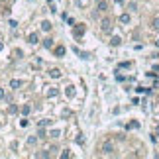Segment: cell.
<instances>
[{"label": "cell", "mask_w": 159, "mask_h": 159, "mask_svg": "<svg viewBox=\"0 0 159 159\" xmlns=\"http://www.w3.org/2000/svg\"><path fill=\"white\" fill-rule=\"evenodd\" d=\"M51 22H47V20H43L41 22V30H43V32H51Z\"/></svg>", "instance_id": "5b68a950"}, {"label": "cell", "mask_w": 159, "mask_h": 159, "mask_svg": "<svg viewBox=\"0 0 159 159\" xmlns=\"http://www.w3.org/2000/svg\"><path fill=\"white\" fill-rule=\"evenodd\" d=\"M35 141H37V138H35V136H32V138L28 139V143H30V146H33V143H35Z\"/></svg>", "instance_id": "ffe728a7"}, {"label": "cell", "mask_w": 159, "mask_h": 159, "mask_svg": "<svg viewBox=\"0 0 159 159\" xmlns=\"http://www.w3.org/2000/svg\"><path fill=\"white\" fill-rule=\"evenodd\" d=\"M49 77H51V79H59L61 71H59V69H51V71H49Z\"/></svg>", "instance_id": "52a82bcc"}, {"label": "cell", "mask_w": 159, "mask_h": 159, "mask_svg": "<svg viewBox=\"0 0 159 159\" xmlns=\"http://www.w3.org/2000/svg\"><path fill=\"white\" fill-rule=\"evenodd\" d=\"M10 86H12V88H20V86H22V81H18V79L10 81Z\"/></svg>", "instance_id": "4fadbf2b"}, {"label": "cell", "mask_w": 159, "mask_h": 159, "mask_svg": "<svg viewBox=\"0 0 159 159\" xmlns=\"http://www.w3.org/2000/svg\"><path fill=\"white\" fill-rule=\"evenodd\" d=\"M65 94H67V98H73V96H75V86L73 85L65 86Z\"/></svg>", "instance_id": "3957f363"}, {"label": "cell", "mask_w": 159, "mask_h": 159, "mask_svg": "<svg viewBox=\"0 0 159 159\" xmlns=\"http://www.w3.org/2000/svg\"><path fill=\"white\" fill-rule=\"evenodd\" d=\"M114 2H116V4H124V0H114Z\"/></svg>", "instance_id": "cb8c5ba5"}, {"label": "cell", "mask_w": 159, "mask_h": 159, "mask_svg": "<svg viewBox=\"0 0 159 159\" xmlns=\"http://www.w3.org/2000/svg\"><path fill=\"white\" fill-rule=\"evenodd\" d=\"M96 2H98V0H96Z\"/></svg>", "instance_id": "83f0119b"}, {"label": "cell", "mask_w": 159, "mask_h": 159, "mask_svg": "<svg viewBox=\"0 0 159 159\" xmlns=\"http://www.w3.org/2000/svg\"><path fill=\"white\" fill-rule=\"evenodd\" d=\"M120 43H122V40H120L118 35H114L112 40H110V45H120Z\"/></svg>", "instance_id": "9a60e30c"}, {"label": "cell", "mask_w": 159, "mask_h": 159, "mask_svg": "<svg viewBox=\"0 0 159 159\" xmlns=\"http://www.w3.org/2000/svg\"><path fill=\"white\" fill-rule=\"evenodd\" d=\"M75 37H81V35H83V33H85V26H83V24H79V26L75 28Z\"/></svg>", "instance_id": "277c9868"}, {"label": "cell", "mask_w": 159, "mask_h": 159, "mask_svg": "<svg viewBox=\"0 0 159 159\" xmlns=\"http://www.w3.org/2000/svg\"><path fill=\"white\" fill-rule=\"evenodd\" d=\"M43 47L51 49V47H53V40H45V41H43Z\"/></svg>", "instance_id": "e0dca14e"}, {"label": "cell", "mask_w": 159, "mask_h": 159, "mask_svg": "<svg viewBox=\"0 0 159 159\" xmlns=\"http://www.w3.org/2000/svg\"><path fill=\"white\" fill-rule=\"evenodd\" d=\"M102 153H106V155H112L114 153V146L110 143V141H106L104 146H102Z\"/></svg>", "instance_id": "7a4b0ae2"}, {"label": "cell", "mask_w": 159, "mask_h": 159, "mask_svg": "<svg viewBox=\"0 0 159 159\" xmlns=\"http://www.w3.org/2000/svg\"><path fill=\"white\" fill-rule=\"evenodd\" d=\"M126 128H128V130H136V128H139V124H138V122H130Z\"/></svg>", "instance_id": "2e32d148"}, {"label": "cell", "mask_w": 159, "mask_h": 159, "mask_svg": "<svg viewBox=\"0 0 159 159\" xmlns=\"http://www.w3.org/2000/svg\"><path fill=\"white\" fill-rule=\"evenodd\" d=\"M37 136H40V138H45V132H43V126H40V132H37Z\"/></svg>", "instance_id": "7402d4cb"}, {"label": "cell", "mask_w": 159, "mask_h": 159, "mask_svg": "<svg viewBox=\"0 0 159 159\" xmlns=\"http://www.w3.org/2000/svg\"><path fill=\"white\" fill-rule=\"evenodd\" d=\"M28 41H30V43H37V41H40V40H37V33H30V35H28Z\"/></svg>", "instance_id": "9c48e42d"}, {"label": "cell", "mask_w": 159, "mask_h": 159, "mask_svg": "<svg viewBox=\"0 0 159 159\" xmlns=\"http://www.w3.org/2000/svg\"><path fill=\"white\" fill-rule=\"evenodd\" d=\"M151 28L155 30V32H159V16H155V18L151 20Z\"/></svg>", "instance_id": "ba28073f"}, {"label": "cell", "mask_w": 159, "mask_h": 159, "mask_svg": "<svg viewBox=\"0 0 159 159\" xmlns=\"http://www.w3.org/2000/svg\"><path fill=\"white\" fill-rule=\"evenodd\" d=\"M98 10H100V12H104V10H108V4H106L104 0H98Z\"/></svg>", "instance_id": "7c38bea8"}, {"label": "cell", "mask_w": 159, "mask_h": 159, "mask_svg": "<svg viewBox=\"0 0 159 159\" xmlns=\"http://www.w3.org/2000/svg\"><path fill=\"white\" fill-rule=\"evenodd\" d=\"M57 94H59V90H57V88H49V90H47V96H49V98L57 96Z\"/></svg>", "instance_id": "5bb4252c"}, {"label": "cell", "mask_w": 159, "mask_h": 159, "mask_svg": "<svg viewBox=\"0 0 159 159\" xmlns=\"http://www.w3.org/2000/svg\"><path fill=\"white\" fill-rule=\"evenodd\" d=\"M61 157H63V159H67V157H71V153H69V149H65V151L61 153Z\"/></svg>", "instance_id": "44dd1931"}, {"label": "cell", "mask_w": 159, "mask_h": 159, "mask_svg": "<svg viewBox=\"0 0 159 159\" xmlns=\"http://www.w3.org/2000/svg\"><path fill=\"white\" fill-rule=\"evenodd\" d=\"M53 53H55V55H57V57H63V55H65V47H63V45L55 47V51H53Z\"/></svg>", "instance_id": "8992f818"}, {"label": "cell", "mask_w": 159, "mask_h": 159, "mask_svg": "<svg viewBox=\"0 0 159 159\" xmlns=\"http://www.w3.org/2000/svg\"><path fill=\"white\" fill-rule=\"evenodd\" d=\"M49 136H51V138H59L61 132H59V130H51V134H49Z\"/></svg>", "instance_id": "ac0fdd59"}, {"label": "cell", "mask_w": 159, "mask_h": 159, "mask_svg": "<svg viewBox=\"0 0 159 159\" xmlns=\"http://www.w3.org/2000/svg\"><path fill=\"white\" fill-rule=\"evenodd\" d=\"M157 136H159V126H157Z\"/></svg>", "instance_id": "4316f807"}, {"label": "cell", "mask_w": 159, "mask_h": 159, "mask_svg": "<svg viewBox=\"0 0 159 159\" xmlns=\"http://www.w3.org/2000/svg\"><path fill=\"white\" fill-rule=\"evenodd\" d=\"M100 26H102V32H106V33H110V32H112V22L108 20V18H104Z\"/></svg>", "instance_id": "6da1fadb"}, {"label": "cell", "mask_w": 159, "mask_h": 159, "mask_svg": "<svg viewBox=\"0 0 159 159\" xmlns=\"http://www.w3.org/2000/svg\"><path fill=\"white\" fill-rule=\"evenodd\" d=\"M49 124H51V120H41V122H40V126H43V128L49 126Z\"/></svg>", "instance_id": "d6986e66"}, {"label": "cell", "mask_w": 159, "mask_h": 159, "mask_svg": "<svg viewBox=\"0 0 159 159\" xmlns=\"http://www.w3.org/2000/svg\"><path fill=\"white\" fill-rule=\"evenodd\" d=\"M0 98H4V90L2 88H0Z\"/></svg>", "instance_id": "603a6c76"}, {"label": "cell", "mask_w": 159, "mask_h": 159, "mask_svg": "<svg viewBox=\"0 0 159 159\" xmlns=\"http://www.w3.org/2000/svg\"><path fill=\"white\" fill-rule=\"evenodd\" d=\"M30 112H32V106H30V104H24V106H22V114H24V116H28Z\"/></svg>", "instance_id": "8fae6325"}, {"label": "cell", "mask_w": 159, "mask_h": 159, "mask_svg": "<svg viewBox=\"0 0 159 159\" xmlns=\"http://www.w3.org/2000/svg\"><path fill=\"white\" fill-rule=\"evenodd\" d=\"M2 49H4V45H2V43H0V51H2Z\"/></svg>", "instance_id": "484cf974"}, {"label": "cell", "mask_w": 159, "mask_h": 159, "mask_svg": "<svg viewBox=\"0 0 159 159\" xmlns=\"http://www.w3.org/2000/svg\"><path fill=\"white\" fill-rule=\"evenodd\" d=\"M155 45H157V47H159V37H157V40H155Z\"/></svg>", "instance_id": "d4e9b609"}, {"label": "cell", "mask_w": 159, "mask_h": 159, "mask_svg": "<svg viewBox=\"0 0 159 159\" xmlns=\"http://www.w3.org/2000/svg\"><path fill=\"white\" fill-rule=\"evenodd\" d=\"M130 20H132L130 14H122V16H120V22H122V24H130Z\"/></svg>", "instance_id": "30bf717a"}]
</instances>
